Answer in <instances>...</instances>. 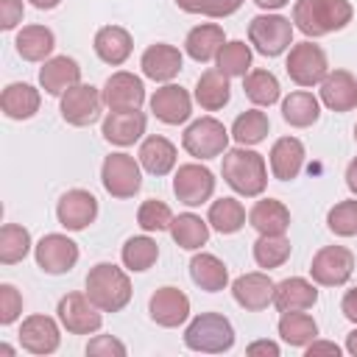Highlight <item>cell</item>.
<instances>
[{"label":"cell","instance_id":"1","mask_svg":"<svg viewBox=\"0 0 357 357\" xmlns=\"http://www.w3.org/2000/svg\"><path fill=\"white\" fill-rule=\"evenodd\" d=\"M351 14L354 8L349 0H296L293 28H298L304 36H326L346 28Z\"/></svg>","mask_w":357,"mask_h":357},{"label":"cell","instance_id":"2","mask_svg":"<svg viewBox=\"0 0 357 357\" xmlns=\"http://www.w3.org/2000/svg\"><path fill=\"white\" fill-rule=\"evenodd\" d=\"M220 173L226 178V184L245 195V198H257L265 192L268 187V167H265V159L262 153L257 151H248L245 145L240 148H231L223 153V165H220Z\"/></svg>","mask_w":357,"mask_h":357},{"label":"cell","instance_id":"3","mask_svg":"<svg viewBox=\"0 0 357 357\" xmlns=\"http://www.w3.org/2000/svg\"><path fill=\"white\" fill-rule=\"evenodd\" d=\"M86 296L103 312H120L131 301V279L112 262H98L86 273Z\"/></svg>","mask_w":357,"mask_h":357},{"label":"cell","instance_id":"4","mask_svg":"<svg viewBox=\"0 0 357 357\" xmlns=\"http://www.w3.org/2000/svg\"><path fill=\"white\" fill-rule=\"evenodd\" d=\"M184 346L201 354H223L234 346L231 321L220 312H201L184 329Z\"/></svg>","mask_w":357,"mask_h":357},{"label":"cell","instance_id":"5","mask_svg":"<svg viewBox=\"0 0 357 357\" xmlns=\"http://www.w3.org/2000/svg\"><path fill=\"white\" fill-rule=\"evenodd\" d=\"M229 137L231 131L215 120V117H201L195 123L187 126L184 137H181V145L190 156L206 162V159H215V156H223L229 151Z\"/></svg>","mask_w":357,"mask_h":357},{"label":"cell","instance_id":"6","mask_svg":"<svg viewBox=\"0 0 357 357\" xmlns=\"http://www.w3.org/2000/svg\"><path fill=\"white\" fill-rule=\"evenodd\" d=\"M248 42L268 59L282 56L293 45V22L282 14H259L248 22Z\"/></svg>","mask_w":357,"mask_h":357},{"label":"cell","instance_id":"7","mask_svg":"<svg viewBox=\"0 0 357 357\" xmlns=\"http://www.w3.org/2000/svg\"><path fill=\"white\" fill-rule=\"evenodd\" d=\"M139 159L128 153H109L100 165V181L112 198H134L142 187Z\"/></svg>","mask_w":357,"mask_h":357},{"label":"cell","instance_id":"8","mask_svg":"<svg viewBox=\"0 0 357 357\" xmlns=\"http://www.w3.org/2000/svg\"><path fill=\"white\" fill-rule=\"evenodd\" d=\"M284 70L290 75L293 84L298 86H315L326 78L329 73V61H326V53L321 45H312V42H298L290 47L287 53V61H284Z\"/></svg>","mask_w":357,"mask_h":357},{"label":"cell","instance_id":"9","mask_svg":"<svg viewBox=\"0 0 357 357\" xmlns=\"http://www.w3.org/2000/svg\"><path fill=\"white\" fill-rule=\"evenodd\" d=\"M354 271V254L346 245H324L312 262H310V276L315 284L324 287H337L346 284Z\"/></svg>","mask_w":357,"mask_h":357},{"label":"cell","instance_id":"10","mask_svg":"<svg viewBox=\"0 0 357 357\" xmlns=\"http://www.w3.org/2000/svg\"><path fill=\"white\" fill-rule=\"evenodd\" d=\"M59 321L70 335H92L103 324V310L95 307V301L86 293H67L59 301Z\"/></svg>","mask_w":357,"mask_h":357},{"label":"cell","instance_id":"11","mask_svg":"<svg viewBox=\"0 0 357 357\" xmlns=\"http://www.w3.org/2000/svg\"><path fill=\"white\" fill-rule=\"evenodd\" d=\"M103 106V92H98L92 84H75L61 95V117L78 128L92 126L100 117Z\"/></svg>","mask_w":357,"mask_h":357},{"label":"cell","instance_id":"12","mask_svg":"<svg viewBox=\"0 0 357 357\" xmlns=\"http://www.w3.org/2000/svg\"><path fill=\"white\" fill-rule=\"evenodd\" d=\"M173 192H176V198H178L181 204H187V206H201V204H206V201L212 198V192H215V176H212V170L204 167V165H195V162L181 165V167L176 170V178H173Z\"/></svg>","mask_w":357,"mask_h":357},{"label":"cell","instance_id":"13","mask_svg":"<svg viewBox=\"0 0 357 357\" xmlns=\"http://www.w3.org/2000/svg\"><path fill=\"white\" fill-rule=\"evenodd\" d=\"M33 257L36 265L45 273H67L70 268H75L78 262V243H73L67 234H45L36 245H33Z\"/></svg>","mask_w":357,"mask_h":357},{"label":"cell","instance_id":"14","mask_svg":"<svg viewBox=\"0 0 357 357\" xmlns=\"http://www.w3.org/2000/svg\"><path fill=\"white\" fill-rule=\"evenodd\" d=\"M103 103L109 112H128V109H139L145 103V84L139 75L134 73H112L103 84Z\"/></svg>","mask_w":357,"mask_h":357},{"label":"cell","instance_id":"15","mask_svg":"<svg viewBox=\"0 0 357 357\" xmlns=\"http://www.w3.org/2000/svg\"><path fill=\"white\" fill-rule=\"evenodd\" d=\"M56 218L67 231H81L98 218V198L89 190H67L56 204Z\"/></svg>","mask_w":357,"mask_h":357},{"label":"cell","instance_id":"16","mask_svg":"<svg viewBox=\"0 0 357 357\" xmlns=\"http://www.w3.org/2000/svg\"><path fill=\"white\" fill-rule=\"evenodd\" d=\"M151 112L156 114V120L167 123V126H178L187 123L192 114V100L190 92L178 84H165L151 95Z\"/></svg>","mask_w":357,"mask_h":357},{"label":"cell","instance_id":"17","mask_svg":"<svg viewBox=\"0 0 357 357\" xmlns=\"http://www.w3.org/2000/svg\"><path fill=\"white\" fill-rule=\"evenodd\" d=\"M61 343L59 324L50 315H28L20 326V346L31 354H53Z\"/></svg>","mask_w":357,"mask_h":357},{"label":"cell","instance_id":"18","mask_svg":"<svg viewBox=\"0 0 357 357\" xmlns=\"http://www.w3.org/2000/svg\"><path fill=\"white\" fill-rule=\"evenodd\" d=\"M273 290H276V284L271 282V276L268 273H257V271L254 273H243V276H237L231 282L234 301L248 312H259L268 304H273Z\"/></svg>","mask_w":357,"mask_h":357},{"label":"cell","instance_id":"19","mask_svg":"<svg viewBox=\"0 0 357 357\" xmlns=\"http://www.w3.org/2000/svg\"><path fill=\"white\" fill-rule=\"evenodd\" d=\"M148 312H151V321L173 329L190 318V298L178 287H159L148 301Z\"/></svg>","mask_w":357,"mask_h":357},{"label":"cell","instance_id":"20","mask_svg":"<svg viewBox=\"0 0 357 357\" xmlns=\"http://www.w3.org/2000/svg\"><path fill=\"white\" fill-rule=\"evenodd\" d=\"M181 64H184L181 50L173 47V45H165V42H156V45L145 47V53L139 59V67H142L145 78L159 81V84L173 81L181 73Z\"/></svg>","mask_w":357,"mask_h":357},{"label":"cell","instance_id":"21","mask_svg":"<svg viewBox=\"0 0 357 357\" xmlns=\"http://www.w3.org/2000/svg\"><path fill=\"white\" fill-rule=\"evenodd\" d=\"M145 123H148V120H145V114H142L139 109L109 112V114L103 117L100 131H103L106 142L120 145V148H128V145H134V142L145 134Z\"/></svg>","mask_w":357,"mask_h":357},{"label":"cell","instance_id":"22","mask_svg":"<svg viewBox=\"0 0 357 357\" xmlns=\"http://www.w3.org/2000/svg\"><path fill=\"white\" fill-rule=\"evenodd\" d=\"M39 84L47 95L61 98L67 89H73L75 84H81V67L75 59L70 56H53L42 64L39 70Z\"/></svg>","mask_w":357,"mask_h":357},{"label":"cell","instance_id":"23","mask_svg":"<svg viewBox=\"0 0 357 357\" xmlns=\"http://www.w3.org/2000/svg\"><path fill=\"white\" fill-rule=\"evenodd\" d=\"M321 103L332 112H349L357 106V78L349 70H332L321 81Z\"/></svg>","mask_w":357,"mask_h":357},{"label":"cell","instance_id":"24","mask_svg":"<svg viewBox=\"0 0 357 357\" xmlns=\"http://www.w3.org/2000/svg\"><path fill=\"white\" fill-rule=\"evenodd\" d=\"M304 145L296 137H279L271 148V173L279 181H293L304 167Z\"/></svg>","mask_w":357,"mask_h":357},{"label":"cell","instance_id":"25","mask_svg":"<svg viewBox=\"0 0 357 357\" xmlns=\"http://www.w3.org/2000/svg\"><path fill=\"white\" fill-rule=\"evenodd\" d=\"M223 45H226V33H223V28L215 25V22H201V25H195V28L187 33V39H184L187 56H190L192 61H198V64L212 61V59L220 53Z\"/></svg>","mask_w":357,"mask_h":357},{"label":"cell","instance_id":"26","mask_svg":"<svg viewBox=\"0 0 357 357\" xmlns=\"http://www.w3.org/2000/svg\"><path fill=\"white\" fill-rule=\"evenodd\" d=\"M92 47H95V53H98L100 61H106L112 67H120L131 56L134 42H131V33L126 28H120V25H103L95 33Z\"/></svg>","mask_w":357,"mask_h":357},{"label":"cell","instance_id":"27","mask_svg":"<svg viewBox=\"0 0 357 357\" xmlns=\"http://www.w3.org/2000/svg\"><path fill=\"white\" fill-rule=\"evenodd\" d=\"M318 301V290L312 282L301 276H290L276 284L273 290V304L279 312H296V310H310Z\"/></svg>","mask_w":357,"mask_h":357},{"label":"cell","instance_id":"28","mask_svg":"<svg viewBox=\"0 0 357 357\" xmlns=\"http://www.w3.org/2000/svg\"><path fill=\"white\" fill-rule=\"evenodd\" d=\"M137 159H139V165H142L151 176H167V173L176 167V145H173L167 137L151 134V137L142 139Z\"/></svg>","mask_w":357,"mask_h":357},{"label":"cell","instance_id":"29","mask_svg":"<svg viewBox=\"0 0 357 357\" xmlns=\"http://www.w3.org/2000/svg\"><path fill=\"white\" fill-rule=\"evenodd\" d=\"M39 103H42L39 89L31 86V84H20V81L17 84H8L3 89V95H0V109L11 120H28V117H33L39 112Z\"/></svg>","mask_w":357,"mask_h":357},{"label":"cell","instance_id":"30","mask_svg":"<svg viewBox=\"0 0 357 357\" xmlns=\"http://www.w3.org/2000/svg\"><path fill=\"white\" fill-rule=\"evenodd\" d=\"M248 223L259 234H284L290 229V209L276 198H262L251 206Z\"/></svg>","mask_w":357,"mask_h":357},{"label":"cell","instance_id":"31","mask_svg":"<svg viewBox=\"0 0 357 357\" xmlns=\"http://www.w3.org/2000/svg\"><path fill=\"white\" fill-rule=\"evenodd\" d=\"M17 53L25 59V61H47L53 47H56V36L47 25H25L17 39Z\"/></svg>","mask_w":357,"mask_h":357},{"label":"cell","instance_id":"32","mask_svg":"<svg viewBox=\"0 0 357 357\" xmlns=\"http://www.w3.org/2000/svg\"><path fill=\"white\" fill-rule=\"evenodd\" d=\"M231 98V86H229V75H223L218 67L215 70H206L201 73L198 84H195V100L201 109L206 112H218L229 103Z\"/></svg>","mask_w":357,"mask_h":357},{"label":"cell","instance_id":"33","mask_svg":"<svg viewBox=\"0 0 357 357\" xmlns=\"http://www.w3.org/2000/svg\"><path fill=\"white\" fill-rule=\"evenodd\" d=\"M190 276H192V282L201 287V290H206V293H218V290H223L226 284H229V271H226V265L215 257V254H195L192 257V262H190Z\"/></svg>","mask_w":357,"mask_h":357},{"label":"cell","instance_id":"34","mask_svg":"<svg viewBox=\"0 0 357 357\" xmlns=\"http://www.w3.org/2000/svg\"><path fill=\"white\" fill-rule=\"evenodd\" d=\"M282 117L293 126V128H307L312 126L318 117H321V103L312 92H290L284 100H282Z\"/></svg>","mask_w":357,"mask_h":357},{"label":"cell","instance_id":"35","mask_svg":"<svg viewBox=\"0 0 357 357\" xmlns=\"http://www.w3.org/2000/svg\"><path fill=\"white\" fill-rule=\"evenodd\" d=\"M170 237L178 248H187V251H195L201 245H206L209 240V220H201L198 215L192 212H184L178 218H173L170 223Z\"/></svg>","mask_w":357,"mask_h":357},{"label":"cell","instance_id":"36","mask_svg":"<svg viewBox=\"0 0 357 357\" xmlns=\"http://www.w3.org/2000/svg\"><path fill=\"white\" fill-rule=\"evenodd\" d=\"M209 226L220 234H234L245 226V209L237 198H218L212 201L209 206V215H206Z\"/></svg>","mask_w":357,"mask_h":357},{"label":"cell","instance_id":"37","mask_svg":"<svg viewBox=\"0 0 357 357\" xmlns=\"http://www.w3.org/2000/svg\"><path fill=\"white\" fill-rule=\"evenodd\" d=\"M243 92L254 106H273L279 100V81L268 70H248L243 78Z\"/></svg>","mask_w":357,"mask_h":357},{"label":"cell","instance_id":"38","mask_svg":"<svg viewBox=\"0 0 357 357\" xmlns=\"http://www.w3.org/2000/svg\"><path fill=\"white\" fill-rule=\"evenodd\" d=\"M279 335H282V340L290 343V346H307V343L315 340L318 324H315L312 315H307L304 310L282 312V318H279Z\"/></svg>","mask_w":357,"mask_h":357},{"label":"cell","instance_id":"39","mask_svg":"<svg viewBox=\"0 0 357 357\" xmlns=\"http://www.w3.org/2000/svg\"><path fill=\"white\" fill-rule=\"evenodd\" d=\"M268 131H271L268 114L259 112V109H248V112L237 114L234 123H231V137L237 139V145H245V148L262 142L268 137Z\"/></svg>","mask_w":357,"mask_h":357},{"label":"cell","instance_id":"40","mask_svg":"<svg viewBox=\"0 0 357 357\" xmlns=\"http://www.w3.org/2000/svg\"><path fill=\"white\" fill-rule=\"evenodd\" d=\"M120 257H123V265H126L128 271L142 273V271H148V268L159 259V245H156V240H151L148 234H137V237H128V240H126Z\"/></svg>","mask_w":357,"mask_h":357},{"label":"cell","instance_id":"41","mask_svg":"<svg viewBox=\"0 0 357 357\" xmlns=\"http://www.w3.org/2000/svg\"><path fill=\"white\" fill-rule=\"evenodd\" d=\"M31 251V231L25 226L17 223H6L0 229V262L3 265H14L22 262Z\"/></svg>","mask_w":357,"mask_h":357},{"label":"cell","instance_id":"42","mask_svg":"<svg viewBox=\"0 0 357 357\" xmlns=\"http://www.w3.org/2000/svg\"><path fill=\"white\" fill-rule=\"evenodd\" d=\"M290 257V240L284 234H259L254 243V259L259 268L271 271L284 265Z\"/></svg>","mask_w":357,"mask_h":357},{"label":"cell","instance_id":"43","mask_svg":"<svg viewBox=\"0 0 357 357\" xmlns=\"http://www.w3.org/2000/svg\"><path fill=\"white\" fill-rule=\"evenodd\" d=\"M215 61H218V70L223 75H229V78H245V73L251 67V47L245 42H240V39L226 42L220 47V53L215 56Z\"/></svg>","mask_w":357,"mask_h":357},{"label":"cell","instance_id":"44","mask_svg":"<svg viewBox=\"0 0 357 357\" xmlns=\"http://www.w3.org/2000/svg\"><path fill=\"white\" fill-rule=\"evenodd\" d=\"M137 223L142 226V231H170L173 223V212L165 201L148 198L142 201V206L137 209Z\"/></svg>","mask_w":357,"mask_h":357},{"label":"cell","instance_id":"45","mask_svg":"<svg viewBox=\"0 0 357 357\" xmlns=\"http://www.w3.org/2000/svg\"><path fill=\"white\" fill-rule=\"evenodd\" d=\"M326 226L337 237H354L357 234V201H340L329 209Z\"/></svg>","mask_w":357,"mask_h":357},{"label":"cell","instance_id":"46","mask_svg":"<svg viewBox=\"0 0 357 357\" xmlns=\"http://www.w3.org/2000/svg\"><path fill=\"white\" fill-rule=\"evenodd\" d=\"M176 6L187 14H204V17L220 20V17L234 14L243 6V0H176Z\"/></svg>","mask_w":357,"mask_h":357},{"label":"cell","instance_id":"47","mask_svg":"<svg viewBox=\"0 0 357 357\" xmlns=\"http://www.w3.org/2000/svg\"><path fill=\"white\" fill-rule=\"evenodd\" d=\"M22 312V296L14 284H0V324L8 326Z\"/></svg>","mask_w":357,"mask_h":357},{"label":"cell","instance_id":"48","mask_svg":"<svg viewBox=\"0 0 357 357\" xmlns=\"http://www.w3.org/2000/svg\"><path fill=\"white\" fill-rule=\"evenodd\" d=\"M86 354H92V357H126V346L112 335H98L86 343Z\"/></svg>","mask_w":357,"mask_h":357},{"label":"cell","instance_id":"49","mask_svg":"<svg viewBox=\"0 0 357 357\" xmlns=\"http://www.w3.org/2000/svg\"><path fill=\"white\" fill-rule=\"evenodd\" d=\"M22 0H0V28L14 31L22 22Z\"/></svg>","mask_w":357,"mask_h":357},{"label":"cell","instance_id":"50","mask_svg":"<svg viewBox=\"0 0 357 357\" xmlns=\"http://www.w3.org/2000/svg\"><path fill=\"white\" fill-rule=\"evenodd\" d=\"M245 354H248V357H259V354H265V357H279V346H276L273 340H254V343L245 349Z\"/></svg>","mask_w":357,"mask_h":357},{"label":"cell","instance_id":"51","mask_svg":"<svg viewBox=\"0 0 357 357\" xmlns=\"http://www.w3.org/2000/svg\"><path fill=\"white\" fill-rule=\"evenodd\" d=\"M304 349H307V357H318V354H332V357H337V354H340V346H337V343H329V340H312V343H307Z\"/></svg>","mask_w":357,"mask_h":357},{"label":"cell","instance_id":"52","mask_svg":"<svg viewBox=\"0 0 357 357\" xmlns=\"http://www.w3.org/2000/svg\"><path fill=\"white\" fill-rule=\"evenodd\" d=\"M340 310H343V315H346L351 324H357V287L346 290V296H343V301H340Z\"/></svg>","mask_w":357,"mask_h":357},{"label":"cell","instance_id":"53","mask_svg":"<svg viewBox=\"0 0 357 357\" xmlns=\"http://www.w3.org/2000/svg\"><path fill=\"white\" fill-rule=\"evenodd\" d=\"M346 187L357 195V156L349 162V167H346Z\"/></svg>","mask_w":357,"mask_h":357},{"label":"cell","instance_id":"54","mask_svg":"<svg viewBox=\"0 0 357 357\" xmlns=\"http://www.w3.org/2000/svg\"><path fill=\"white\" fill-rule=\"evenodd\" d=\"M259 8H265V11H276V8H284L290 0H254Z\"/></svg>","mask_w":357,"mask_h":357},{"label":"cell","instance_id":"55","mask_svg":"<svg viewBox=\"0 0 357 357\" xmlns=\"http://www.w3.org/2000/svg\"><path fill=\"white\" fill-rule=\"evenodd\" d=\"M61 0H31V6L33 8H39V11H50V8H56Z\"/></svg>","mask_w":357,"mask_h":357},{"label":"cell","instance_id":"56","mask_svg":"<svg viewBox=\"0 0 357 357\" xmlns=\"http://www.w3.org/2000/svg\"><path fill=\"white\" fill-rule=\"evenodd\" d=\"M346 351L357 357V329H354V332H349V337H346Z\"/></svg>","mask_w":357,"mask_h":357},{"label":"cell","instance_id":"57","mask_svg":"<svg viewBox=\"0 0 357 357\" xmlns=\"http://www.w3.org/2000/svg\"><path fill=\"white\" fill-rule=\"evenodd\" d=\"M0 354H6V357H11V354H14V349H11V346H6V343H3V346H0Z\"/></svg>","mask_w":357,"mask_h":357},{"label":"cell","instance_id":"58","mask_svg":"<svg viewBox=\"0 0 357 357\" xmlns=\"http://www.w3.org/2000/svg\"><path fill=\"white\" fill-rule=\"evenodd\" d=\"M354 139H357V126H354Z\"/></svg>","mask_w":357,"mask_h":357}]
</instances>
